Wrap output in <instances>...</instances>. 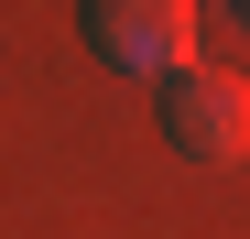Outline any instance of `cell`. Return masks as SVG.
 <instances>
[{"instance_id":"obj_1","label":"cell","mask_w":250,"mask_h":239,"mask_svg":"<svg viewBox=\"0 0 250 239\" xmlns=\"http://www.w3.org/2000/svg\"><path fill=\"white\" fill-rule=\"evenodd\" d=\"M196 33H207V11H185V0H98L87 11V44L131 76H163V87L196 65Z\"/></svg>"},{"instance_id":"obj_2","label":"cell","mask_w":250,"mask_h":239,"mask_svg":"<svg viewBox=\"0 0 250 239\" xmlns=\"http://www.w3.org/2000/svg\"><path fill=\"white\" fill-rule=\"evenodd\" d=\"M163 131H174L185 163H239V152H250V76L185 65L174 87H163Z\"/></svg>"},{"instance_id":"obj_3","label":"cell","mask_w":250,"mask_h":239,"mask_svg":"<svg viewBox=\"0 0 250 239\" xmlns=\"http://www.w3.org/2000/svg\"><path fill=\"white\" fill-rule=\"evenodd\" d=\"M239 22H250V11H239Z\"/></svg>"}]
</instances>
